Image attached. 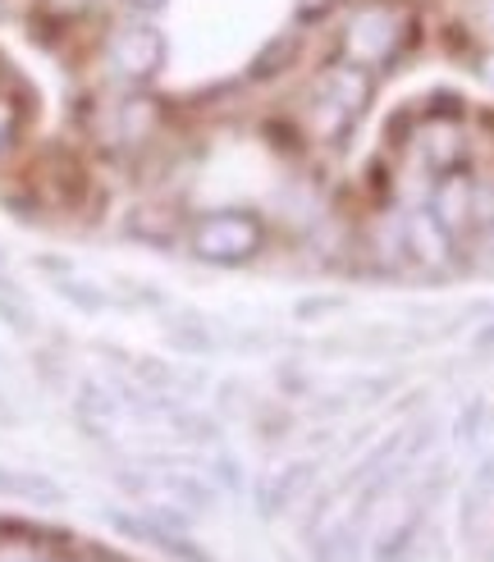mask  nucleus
<instances>
[{
    "instance_id": "obj_8",
    "label": "nucleus",
    "mask_w": 494,
    "mask_h": 562,
    "mask_svg": "<svg viewBox=\"0 0 494 562\" xmlns=\"http://www.w3.org/2000/svg\"><path fill=\"white\" fill-rule=\"evenodd\" d=\"M0 494L27 498V503H60L65 498V490L55 481H46L37 471H14V467H0Z\"/></svg>"
},
{
    "instance_id": "obj_11",
    "label": "nucleus",
    "mask_w": 494,
    "mask_h": 562,
    "mask_svg": "<svg viewBox=\"0 0 494 562\" xmlns=\"http://www.w3.org/2000/svg\"><path fill=\"white\" fill-rule=\"evenodd\" d=\"M297 60V37H274L261 55H257V65H252V78H274V74H284L289 65Z\"/></svg>"
},
{
    "instance_id": "obj_6",
    "label": "nucleus",
    "mask_w": 494,
    "mask_h": 562,
    "mask_svg": "<svg viewBox=\"0 0 494 562\" xmlns=\"http://www.w3.org/2000/svg\"><path fill=\"white\" fill-rule=\"evenodd\" d=\"M403 243H407L412 257H417L422 266H430V270L449 266V257H453V234L430 211H417V215L403 224Z\"/></svg>"
},
{
    "instance_id": "obj_7",
    "label": "nucleus",
    "mask_w": 494,
    "mask_h": 562,
    "mask_svg": "<svg viewBox=\"0 0 494 562\" xmlns=\"http://www.w3.org/2000/svg\"><path fill=\"white\" fill-rule=\"evenodd\" d=\"M430 215H435V220L445 224V229L458 238V234H462V224L476 215V196H472V183H467L462 175H453V170H449L445 179L435 183V192H430Z\"/></svg>"
},
{
    "instance_id": "obj_5",
    "label": "nucleus",
    "mask_w": 494,
    "mask_h": 562,
    "mask_svg": "<svg viewBox=\"0 0 494 562\" xmlns=\"http://www.w3.org/2000/svg\"><path fill=\"white\" fill-rule=\"evenodd\" d=\"M316 475H321V471H316L312 458H297V462L280 467L274 475H266V485H261V517H280V513H289L293 503L316 485Z\"/></svg>"
},
{
    "instance_id": "obj_4",
    "label": "nucleus",
    "mask_w": 494,
    "mask_h": 562,
    "mask_svg": "<svg viewBox=\"0 0 494 562\" xmlns=\"http://www.w3.org/2000/svg\"><path fill=\"white\" fill-rule=\"evenodd\" d=\"M105 65L115 69L124 82H151L165 65V37L151 23L128 19L105 37Z\"/></svg>"
},
{
    "instance_id": "obj_9",
    "label": "nucleus",
    "mask_w": 494,
    "mask_h": 562,
    "mask_svg": "<svg viewBox=\"0 0 494 562\" xmlns=\"http://www.w3.org/2000/svg\"><path fill=\"white\" fill-rule=\"evenodd\" d=\"M0 321H5L14 334H33L37 329V312L33 302L19 293V284H10L5 274H0Z\"/></svg>"
},
{
    "instance_id": "obj_2",
    "label": "nucleus",
    "mask_w": 494,
    "mask_h": 562,
    "mask_svg": "<svg viewBox=\"0 0 494 562\" xmlns=\"http://www.w3.org/2000/svg\"><path fill=\"white\" fill-rule=\"evenodd\" d=\"M266 243V224L252 215V211H215V215H202L192 224L188 234V247L198 261H211V266H238V261H252Z\"/></svg>"
},
{
    "instance_id": "obj_12",
    "label": "nucleus",
    "mask_w": 494,
    "mask_h": 562,
    "mask_svg": "<svg viewBox=\"0 0 494 562\" xmlns=\"http://www.w3.org/2000/svg\"><path fill=\"white\" fill-rule=\"evenodd\" d=\"M14 133H19V105L10 97H0V151L14 143Z\"/></svg>"
},
{
    "instance_id": "obj_16",
    "label": "nucleus",
    "mask_w": 494,
    "mask_h": 562,
    "mask_svg": "<svg viewBox=\"0 0 494 562\" xmlns=\"http://www.w3.org/2000/svg\"><path fill=\"white\" fill-rule=\"evenodd\" d=\"M10 14V0H0V19H5Z\"/></svg>"
},
{
    "instance_id": "obj_14",
    "label": "nucleus",
    "mask_w": 494,
    "mask_h": 562,
    "mask_svg": "<svg viewBox=\"0 0 494 562\" xmlns=\"http://www.w3.org/2000/svg\"><path fill=\"white\" fill-rule=\"evenodd\" d=\"M481 23H485V33L494 37V0H481Z\"/></svg>"
},
{
    "instance_id": "obj_3",
    "label": "nucleus",
    "mask_w": 494,
    "mask_h": 562,
    "mask_svg": "<svg viewBox=\"0 0 494 562\" xmlns=\"http://www.w3.org/2000/svg\"><path fill=\"white\" fill-rule=\"evenodd\" d=\"M371 92H375V82L367 69H357V65H335V69H325L321 82H316V92H312V120L329 133V137H339L344 128L357 124V115L371 105Z\"/></svg>"
},
{
    "instance_id": "obj_1",
    "label": "nucleus",
    "mask_w": 494,
    "mask_h": 562,
    "mask_svg": "<svg viewBox=\"0 0 494 562\" xmlns=\"http://www.w3.org/2000/svg\"><path fill=\"white\" fill-rule=\"evenodd\" d=\"M407 37H412L407 10L394 5V0H371V5H357L344 23V60L375 74L398 60Z\"/></svg>"
},
{
    "instance_id": "obj_13",
    "label": "nucleus",
    "mask_w": 494,
    "mask_h": 562,
    "mask_svg": "<svg viewBox=\"0 0 494 562\" xmlns=\"http://www.w3.org/2000/svg\"><path fill=\"white\" fill-rule=\"evenodd\" d=\"M124 5H128L133 14H160L165 5H170V0H124Z\"/></svg>"
},
{
    "instance_id": "obj_10",
    "label": "nucleus",
    "mask_w": 494,
    "mask_h": 562,
    "mask_svg": "<svg viewBox=\"0 0 494 562\" xmlns=\"http://www.w3.org/2000/svg\"><path fill=\"white\" fill-rule=\"evenodd\" d=\"M55 274V289H60L74 306H82V312H101V306H110V297L97 289V284H88V279H78L69 266H60V270H50Z\"/></svg>"
},
{
    "instance_id": "obj_15",
    "label": "nucleus",
    "mask_w": 494,
    "mask_h": 562,
    "mask_svg": "<svg viewBox=\"0 0 494 562\" xmlns=\"http://www.w3.org/2000/svg\"><path fill=\"white\" fill-rule=\"evenodd\" d=\"M325 5H329V0H302V14H312V10H316V14H321V10H325Z\"/></svg>"
}]
</instances>
